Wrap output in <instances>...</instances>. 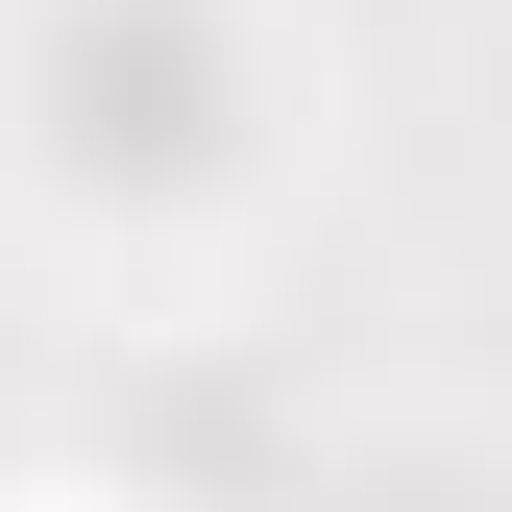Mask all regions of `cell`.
<instances>
[{"mask_svg":"<svg viewBox=\"0 0 512 512\" xmlns=\"http://www.w3.org/2000/svg\"><path fill=\"white\" fill-rule=\"evenodd\" d=\"M49 49H74V74H49L25 122H49V147H122V171H196L220 147V122H244V74H220V0H49Z\"/></svg>","mask_w":512,"mask_h":512,"instance_id":"1","label":"cell"}]
</instances>
